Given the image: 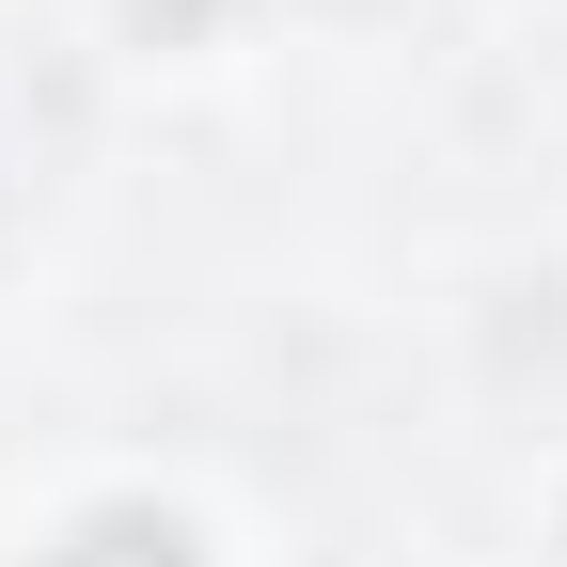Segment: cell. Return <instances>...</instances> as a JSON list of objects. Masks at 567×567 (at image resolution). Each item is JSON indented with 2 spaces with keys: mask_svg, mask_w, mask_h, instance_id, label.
I'll return each instance as SVG.
<instances>
[{
  "mask_svg": "<svg viewBox=\"0 0 567 567\" xmlns=\"http://www.w3.org/2000/svg\"><path fill=\"white\" fill-rule=\"evenodd\" d=\"M48 567H205V536H189L174 505H142V488H111V505L63 520V551H48Z\"/></svg>",
  "mask_w": 567,
  "mask_h": 567,
  "instance_id": "1",
  "label": "cell"
},
{
  "mask_svg": "<svg viewBox=\"0 0 567 567\" xmlns=\"http://www.w3.org/2000/svg\"><path fill=\"white\" fill-rule=\"evenodd\" d=\"M551 536H567V520H551Z\"/></svg>",
  "mask_w": 567,
  "mask_h": 567,
  "instance_id": "3",
  "label": "cell"
},
{
  "mask_svg": "<svg viewBox=\"0 0 567 567\" xmlns=\"http://www.w3.org/2000/svg\"><path fill=\"white\" fill-rule=\"evenodd\" d=\"M205 17H221V0H126V32H142V48H189Z\"/></svg>",
  "mask_w": 567,
  "mask_h": 567,
  "instance_id": "2",
  "label": "cell"
}]
</instances>
